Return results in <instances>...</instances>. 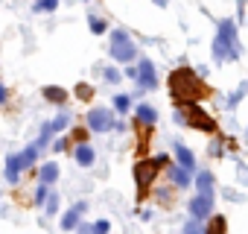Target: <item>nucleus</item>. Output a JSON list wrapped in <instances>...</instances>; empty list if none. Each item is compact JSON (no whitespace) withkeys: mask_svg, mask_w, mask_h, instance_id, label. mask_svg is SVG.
<instances>
[{"mask_svg":"<svg viewBox=\"0 0 248 234\" xmlns=\"http://www.w3.org/2000/svg\"><path fill=\"white\" fill-rule=\"evenodd\" d=\"M167 88H170V97L175 102H199V100L210 97L204 79L190 67H175L167 79Z\"/></svg>","mask_w":248,"mask_h":234,"instance_id":"obj_1","label":"nucleus"},{"mask_svg":"<svg viewBox=\"0 0 248 234\" xmlns=\"http://www.w3.org/2000/svg\"><path fill=\"white\" fill-rule=\"evenodd\" d=\"M213 59L216 62H233L239 59V38L233 21H219L216 38H213Z\"/></svg>","mask_w":248,"mask_h":234,"instance_id":"obj_2","label":"nucleus"},{"mask_svg":"<svg viewBox=\"0 0 248 234\" xmlns=\"http://www.w3.org/2000/svg\"><path fill=\"white\" fill-rule=\"evenodd\" d=\"M175 120L181 126H190V129H199V132H207V135L216 132V120H213L204 108H199V102H178Z\"/></svg>","mask_w":248,"mask_h":234,"instance_id":"obj_3","label":"nucleus"},{"mask_svg":"<svg viewBox=\"0 0 248 234\" xmlns=\"http://www.w3.org/2000/svg\"><path fill=\"white\" fill-rule=\"evenodd\" d=\"M164 167H170V155H167V152H161V155H155V158H143V161L135 164V184H138V193H140V196L149 193V187L155 184V179H158V173H161Z\"/></svg>","mask_w":248,"mask_h":234,"instance_id":"obj_4","label":"nucleus"},{"mask_svg":"<svg viewBox=\"0 0 248 234\" xmlns=\"http://www.w3.org/2000/svg\"><path fill=\"white\" fill-rule=\"evenodd\" d=\"M108 53H111V59L120 62V65H129V62L138 59V47H135V41L129 38L126 30H114V33H111V47H108Z\"/></svg>","mask_w":248,"mask_h":234,"instance_id":"obj_5","label":"nucleus"},{"mask_svg":"<svg viewBox=\"0 0 248 234\" xmlns=\"http://www.w3.org/2000/svg\"><path fill=\"white\" fill-rule=\"evenodd\" d=\"M85 120H88V129H91V132H96V135H102V132H111L114 126H120L111 108H91Z\"/></svg>","mask_w":248,"mask_h":234,"instance_id":"obj_6","label":"nucleus"},{"mask_svg":"<svg viewBox=\"0 0 248 234\" xmlns=\"http://www.w3.org/2000/svg\"><path fill=\"white\" fill-rule=\"evenodd\" d=\"M135 82H138L140 91H155V88H158V73H155V65H152L149 59H140Z\"/></svg>","mask_w":248,"mask_h":234,"instance_id":"obj_7","label":"nucleus"},{"mask_svg":"<svg viewBox=\"0 0 248 234\" xmlns=\"http://www.w3.org/2000/svg\"><path fill=\"white\" fill-rule=\"evenodd\" d=\"M213 211V196H204V193H196L190 199V217L193 219H207Z\"/></svg>","mask_w":248,"mask_h":234,"instance_id":"obj_8","label":"nucleus"},{"mask_svg":"<svg viewBox=\"0 0 248 234\" xmlns=\"http://www.w3.org/2000/svg\"><path fill=\"white\" fill-rule=\"evenodd\" d=\"M85 211H88V202H76V205L62 217V228H64V231H76V225L82 222V214H85Z\"/></svg>","mask_w":248,"mask_h":234,"instance_id":"obj_9","label":"nucleus"},{"mask_svg":"<svg viewBox=\"0 0 248 234\" xmlns=\"http://www.w3.org/2000/svg\"><path fill=\"white\" fill-rule=\"evenodd\" d=\"M167 170H170V179H172L175 187H190V184H193V173H190L187 167H181V164H170Z\"/></svg>","mask_w":248,"mask_h":234,"instance_id":"obj_10","label":"nucleus"},{"mask_svg":"<svg viewBox=\"0 0 248 234\" xmlns=\"http://www.w3.org/2000/svg\"><path fill=\"white\" fill-rule=\"evenodd\" d=\"M73 158H76V164H79V167H91V164L96 161V152H93V147H91V144H76Z\"/></svg>","mask_w":248,"mask_h":234,"instance_id":"obj_11","label":"nucleus"},{"mask_svg":"<svg viewBox=\"0 0 248 234\" xmlns=\"http://www.w3.org/2000/svg\"><path fill=\"white\" fill-rule=\"evenodd\" d=\"M155 120H158V111L152 105H138L135 108V123L138 126H155Z\"/></svg>","mask_w":248,"mask_h":234,"instance_id":"obj_12","label":"nucleus"},{"mask_svg":"<svg viewBox=\"0 0 248 234\" xmlns=\"http://www.w3.org/2000/svg\"><path fill=\"white\" fill-rule=\"evenodd\" d=\"M41 94H44V100L53 102V105H64V102L70 100V91H64V88H59V85H47Z\"/></svg>","mask_w":248,"mask_h":234,"instance_id":"obj_13","label":"nucleus"},{"mask_svg":"<svg viewBox=\"0 0 248 234\" xmlns=\"http://www.w3.org/2000/svg\"><path fill=\"white\" fill-rule=\"evenodd\" d=\"M196 190L199 193H204V196H213V173L210 170H202V173H196Z\"/></svg>","mask_w":248,"mask_h":234,"instance_id":"obj_14","label":"nucleus"},{"mask_svg":"<svg viewBox=\"0 0 248 234\" xmlns=\"http://www.w3.org/2000/svg\"><path fill=\"white\" fill-rule=\"evenodd\" d=\"M21 161H18V152H12L9 158H6V182L9 184H18V179H21Z\"/></svg>","mask_w":248,"mask_h":234,"instance_id":"obj_15","label":"nucleus"},{"mask_svg":"<svg viewBox=\"0 0 248 234\" xmlns=\"http://www.w3.org/2000/svg\"><path fill=\"white\" fill-rule=\"evenodd\" d=\"M175 158H178V164H181V167H187L190 173L196 170V155H193L184 144H175Z\"/></svg>","mask_w":248,"mask_h":234,"instance_id":"obj_16","label":"nucleus"},{"mask_svg":"<svg viewBox=\"0 0 248 234\" xmlns=\"http://www.w3.org/2000/svg\"><path fill=\"white\" fill-rule=\"evenodd\" d=\"M41 184H47V187H53L56 182H59V164H53V161H47V164H41Z\"/></svg>","mask_w":248,"mask_h":234,"instance_id":"obj_17","label":"nucleus"},{"mask_svg":"<svg viewBox=\"0 0 248 234\" xmlns=\"http://www.w3.org/2000/svg\"><path fill=\"white\" fill-rule=\"evenodd\" d=\"M38 152H41V150H38L35 144H30V147H24V150L18 152V161H21V167H24V170H27V167H32V164L38 161Z\"/></svg>","mask_w":248,"mask_h":234,"instance_id":"obj_18","label":"nucleus"},{"mask_svg":"<svg viewBox=\"0 0 248 234\" xmlns=\"http://www.w3.org/2000/svg\"><path fill=\"white\" fill-rule=\"evenodd\" d=\"M129 108H132L129 94H114V111L117 114H129Z\"/></svg>","mask_w":248,"mask_h":234,"instance_id":"obj_19","label":"nucleus"},{"mask_svg":"<svg viewBox=\"0 0 248 234\" xmlns=\"http://www.w3.org/2000/svg\"><path fill=\"white\" fill-rule=\"evenodd\" d=\"M225 228H228V222H225V217H210V222H207V228H204V234H225Z\"/></svg>","mask_w":248,"mask_h":234,"instance_id":"obj_20","label":"nucleus"},{"mask_svg":"<svg viewBox=\"0 0 248 234\" xmlns=\"http://www.w3.org/2000/svg\"><path fill=\"white\" fill-rule=\"evenodd\" d=\"M59 3H62V0H35V6H32V9H35L38 15H44V12L50 15V12L59 9Z\"/></svg>","mask_w":248,"mask_h":234,"instance_id":"obj_21","label":"nucleus"},{"mask_svg":"<svg viewBox=\"0 0 248 234\" xmlns=\"http://www.w3.org/2000/svg\"><path fill=\"white\" fill-rule=\"evenodd\" d=\"M88 30H91L93 35H102V33H108V24H105L102 18H96V15H88Z\"/></svg>","mask_w":248,"mask_h":234,"instance_id":"obj_22","label":"nucleus"},{"mask_svg":"<svg viewBox=\"0 0 248 234\" xmlns=\"http://www.w3.org/2000/svg\"><path fill=\"white\" fill-rule=\"evenodd\" d=\"M50 126H53V132H64V129L70 126V114H64V111H62V114H56V120H53Z\"/></svg>","mask_w":248,"mask_h":234,"instance_id":"obj_23","label":"nucleus"},{"mask_svg":"<svg viewBox=\"0 0 248 234\" xmlns=\"http://www.w3.org/2000/svg\"><path fill=\"white\" fill-rule=\"evenodd\" d=\"M102 76H105V82H111V85H117V82L123 79V73H120L117 67H102Z\"/></svg>","mask_w":248,"mask_h":234,"instance_id":"obj_24","label":"nucleus"},{"mask_svg":"<svg viewBox=\"0 0 248 234\" xmlns=\"http://www.w3.org/2000/svg\"><path fill=\"white\" fill-rule=\"evenodd\" d=\"M76 97H79V100H85V102H88V100H91V97H93V88H91V85H88V82H79V85H76Z\"/></svg>","mask_w":248,"mask_h":234,"instance_id":"obj_25","label":"nucleus"},{"mask_svg":"<svg viewBox=\"0 0 248 234\" xmlns=\"http://www.w3.org/2000/svg\"><path fill=\"white\" fill-rule=\"evenodd\" d=\"M47 196H50V187H47V184H41V187L35 190V202H38V205H44V202H47Z\"/></svg>","mask_w":248,"mask_h":234,"instance_id":"obj_26","label":"nucleus"},{"mask_svg":"<svg viewBox=\"0 0 248 234\" xmlns=\"http://www.w3.org/2000/svg\"><path fill=\"white\" fill-rule=\"evenodd\" d=\"M108 231H111V222H108V219H96L93 234H108Z\"/></svg>","mask_w":248,"mask_h":234,"instance_id":"obj_27","label":"nucleus"},{"mask_svg":"<svg viewBox=\"0 0 248 234\" xmlns=\"http://www.w3.org/2000/svg\"><path fill=\"white\" fill-rule=\"evenodd\" d=\"M56 208H59V196H56V193H50V196H47V217H50V214H56Z\"/></svg>","mask_w":248,"mask_h":234,"instance_id":"obj_28","label":"nucleus"},{"mask_svg":"<svg viewBox=\"0 0 248 234\" xmlns=\"http://www.w3.org/2000/svg\"><path fill=\"white\" fill-rule=\"evenodd\" d=\"M88 132H91V129H73V141L85 144V141H88Z\"/></svg>","mask_w":248,"mask_h":234,"instance_id":"obj_29","label":"nucleus"},{"mask_svg":"<svg viewBox=\"0 0 248 234\" xmlns=\"http://www.w3.org/2000/svg\"><path fill=\"white\" fill-rule=\"evenodd\" d=\"M67 141H70V138H56L53 150H56V152H64V150H67Z\"/></svg>","mask_w":248,"mask_h":234,"instance_id":"obj_30","label":"nucleus"},{"mask_svg":"<svg viewBox=\"0 0 248 234\" xmlns=\"http://www.w3.org/2000/svg\"><path fill=\"white\" fill-rule=\"evenodd\" d=\"M76 234H93V225H88V222H79V225H76Z\"/></svg>","mask_w":248,"mask_h":234,"instance_id":"obj_31","label":"nucleus"},{"mask_svg":"<svg viewBox=\"0 0 248 234\" xmlns=\"http://www.w3.org/2000/svg\"><path fill=\"white\" fill-rule=\"evenodd\" d=\"M6 100V88H3V82H0V102Z\"/></svg>","mask_w":248,"mask_h":234,"instance_id":"obj_32","label":"nucleus"},{"mask_svg":"<svg viewBox=\"0 0 248 234\" xmlns=\"http://www.w3.org/2000/svg\"><path fill=\"white\" fill-rule=\"evenodd\" d=\"M152 3H155V6H167V3H170V0H152Z\"/></svg>","mask_w":248,"mask_h":234,"instance_id":"obj_33","label":"nucleus"},{"mask_svg":"<svg viewBox=\"0 0 248 234\" xmlns=\"http://www.w3.org/2000/svg\"><path fill=\"white\" fill-rule=\"evenodd\" d=\"M245 138H248V132H245Z\"/></svg>","mask_w":248,"mask_h":234,"instance_id":"obj_34","label":"nucleus"}]
</instances>
